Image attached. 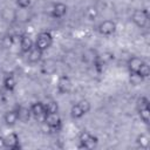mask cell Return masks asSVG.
<instances>
[{
  "label": "cell",
  "mask_w": 150,
  "mask_h": 150,
  "mask_svg": "<svg viewBox=\"0 0 150 150\" xmlns=\"http://www.w3.org/2000/svg\"><path fill=\"white\" fill-rule=\"evenodd\" d=\"M90 110V103L87 101V100H82L77 103H75L71 109H70V115L73 118L77 120V118H81L83 117L87 112H89Z\"/></svg>",
  "instance_id": "1"
},
{
  "label": "cell",
  "mask_w": 150,
  "mask_h": 150,
  "mask_svg": "<svg viewBox=\"0 0 150 150\" xmlns=\"http://www.w3.org/2000/svg\"><path fill=\"white\" fill-rule=\"evenodd\" d=\"M79 142H80V148L94 149L98 143V138L96 136H94L93 134H90L89 131H83L80 134Z\"/></svg>",
  "instance_id": "2"
},
{
  "label": "cell",
  "mask_w": 150,
  "mask_h": 150,
  "mask_svg": "<svg viewBox=\"0 0 150 150\" xmlns=\"http://www.w3.org/2000/svg\"><path fill=\"white\" fill-rule=\"evenodd\" d=\"M53 43V35L50 32H41L38 34L36 41H35V47L41 49L42 52L47 50Z\"/></svg>",
  "instance_id": "3"
},
{
  "label": "cell",
  "mask_w": 150,
  "mask_h": 150,
  "mask_svg": "<svg viewBox=\"0 0 150 150\" xmlns=\"http://www.w3.org/2000/svg\"><path fill=\"white\" fill-rule=\"evenodd\" d=\"M43 122L47 124V127L49 129L55 130V131L59 130L61 128V124H62V121H61L59 112H46Z\"/></svg>",
  "instance_id": "4"
},
{
  "label": "cell",
  "mask_w": 150,
  "mask_h": 150,
  "mask_svg": "<svg viewBox=\"0 0 150 150\" xmlns=\"http://www.w3.org/2000/svg\"><path fill=\"white\" fill-rule=\"evenodd\" d=\"M148 19H149V15H148V11L146 9H135L132 12L131 20L139 28H143V27L146 26Z\"/></svg>",
  "instance_id": "5"
},
{
  "label": "cell",
  "mask_w": 150,
  "mask_h": 150,
  "mask_svg": "<svg viewBox=\"0 0 150 150\" xmlns=\"http://www.w3.org/2000/svg\"><path fill=\"white\" fill-rule=\"evenodd\" d=\"M116 28H117L116 22L112 21V20H104V21H102L98 25V32H100V34L101 35H105V36L114 34L116 32Z\"/></svg>",
  "instance_id": "6"
},
{
  "label": "cell",
  "mask_w": 150,
  "mask_h": 150,
  "mask_svg": "<svg viewBox=\"0 0 150 150\" xmlns=\"http://www.w3.org/2000/svg\"><path fill=\"white\" fill-rule=\"evenodd\" d=\"M56 88H57V91L60 94H67V93H69L70 89H71V81H70V79L68 76H66V75L61 76L59 79V81H57Z\"/></svg>",
  "instance_id": "7"
},
{
  "label": "cell",
  "mask_w": 150,
  "mask_h": 150,
  "mask_svg": "<svg viewBox=\"0 0 150 150\" xmlns=\"http://www.w3.org/2000/svg\"><path fill=\"white\" fill-rule=\"evenodd\" d=\"M5 144H6V148H8V149H11V150L20 149L19 136H18L15 132H9V134L5 137Z\"/></svg>",
  "instance_id": "8"
},
{
  "label": "cell",
  "mask_w": 150,
  "mask_h": 150,
  "mask_svg": "<svg viewBox=\"0 0 150 150\" xmlns=\"http://www.w3.org/2000/svg\"><path fill=\"white\" fill-rule=\"evenodd\" d=\"M67 14V6L63 4V2H56L52 11H50V15L54 18V19H61L63 18L64 15Z\"/></svg>",
  "instance_id": "9"
},
{
  "label": "cell",
  "mask_w": 150,
  "mask_h": 150,
  "mask_svg": "<svg viewBox=\"0 0 150 150\" xmlns=\"http://www.w3.org/2000/svg\"><path fill=\"white\" fill-rule=\"evenodd\" d=\"M29 109H30L32 115H33L35 118H40V117L45 118V115H46V108H45V103H42V102L38 101V102L33 103V104L30 105V108H29Z\"/></svg>",
  "instance_id": "10"
},
{
  "label": "cell",
  "mask_w": 150,
  "mask_h": 150,
  "mask_svg": "<svg viewBox=\"0 0 150 150\" xmlns=\"http://www.w3.org/2000/svg\"><path fill=\"white\" fill-rule=\"evenodd\" d=\"M143 62H144V61H143L141 57H137V56L130 57V59L128 60V63H127L128 70L130 71V74L136 75L137 71H138V69H139V67H141V64H142Z\"/></svg>",
  "instance_id": "11"
},
{
  "label": "cell",
  "mask_w": 150,
  "mask_h": 150,
  "mask_svg": "<svg viewBox=\"0 0 150 150\" xmlns=\"http://www.w3.org/2000/svg\"><path fill=\"white\" fill-rule=\"evenodd\" d=\"M33 47H34V42L29 35L23 34L20 36V48L23 53H28Z\"/></svg>",
  "instance_id": "12"
},
{
  "label": "cell",
  "mask_w": 150,
  "mask_h": 150,
  "mask_svg": "<svg viewBox=\"0 0 150 150\" xmlns=\"http://www.w3.org/2000/svg\"><path fill=\"white\" fill-rule=\"evenodd\" d=\"M19 121V111L18 110H8L5 112L4 115V122L12 127L14 124H16V122Z\"/></svg>",
  "instance_id": "13"
},
{
  "label": "cell",
  "mask_w": 150,
  "mask_h": 150,
  "mask_svg": "<svg viewBox=\"0 0 150 150\" xmlns=\"http://www.w3.org/2000/svg\"><path fill=\"white\" fill-rule=\"evenodd\" d=\"M28 61L30 62V63H38L40 60H41V57H42V55H43V52L41 50V49H39L38 47H33L28 53Z\"/></svg>",
  "instance_id": "14"
},
{
  "label": "cell",
  "mask_w": 150,
  "mask_h": 150,
  "mask_svg": "<svg viewBox=\"0 0 150 150\" xmlns=\"http://www.w3.org/2000/svg\"><path fill=\"white\" fill-rule=\"evenodd\" d=\"M4 87L5 89H7L8 91H13L15 86H16V80L14 77L13 74H7L5 77H4Z\"/></svg>",
  "instance_id": "15"
},
{
  "label": "cell",
  "mask_w": 150,
  "mask_h": 150,
  "mask_svg": "<svg viewBox=\"0 0 150 150\" xmlns=\"http://www.w3.org/2000/svg\"><path fill=\"white\" fill-rule=\"evenodd\" d=\"M149 75H150V68H149V64H148L146 62H143V63L141 64V67H139L137 74L134 75V76H138V77L142 80V79H146Z\"/></svg>",
  "instance_id": "16"
},
{
  "label": "cell",
  "mask_w": 150,
  "mask_h": 150,
  "mask_svg": "<svg viewBox=\"0 0 150 150\" xmlns=\"http://www.w3.org/2000/svg\"><path fill=\"white\" fill-rule=\"evenodd\" d=\"M136 143L139 148L142 149H148L149 148V137L146 134H139L136 137Z\"/></svg>",
  "instance_id": "17"
},
{
  "label": "cell",
  "mask_w": 150,
  "mask_h": 150,
  "mask_svg": "<svg viewBox=\"0 0 150 150\" xmlns=\"http://www.w3.org/2000/svg\"><path fill=\"white\" fill-rule=\"evenodd\" d=\"M138 115L141 117V120L145 123V124H149L150 122V110H149V107H143V108H138Z\"/></svg>",
  "instance_id": "18"
},
{
  "label": "cell",
  "mask_w": 150,
  "mask_h": 150,
  "mask_svg": "<svg viewBox=\"0 0 150 150\" xmlns=\"http://www.w3.org/2000/svg\"><path fill=\"white\" fill-rule=\"evenodd\" d=\"M84 15L89 19V20H95L97 16H98V9L97 7L95 6H89L86 8V12H84Z\"/></svg>",
  "instance_id": "19"
},
{
  "label": "cell",
  "mask_w": 150,
  "mask_h": 150,
  "mask_svg": "<svg viewBox=\"0 0 150 150\" xmlns=\"http://www.w3.org/2000/svg\"><path fill=\"white\" fill-rule=\"evenodd\" d=\"M18 111H19V120H21L23 122H27L32 116L29 108H19Z\"/></svg>",
  "instance_id": "20"
},
{
  "label": "cell",
  "mask_w": 150,
  "mask_h": 150,
  "mask_svg": "<svg viewBox=\"0 0 150 150\" xmlns=\"http://www.w3.org/2000/svg\"><path fill=\"white\" fill-rule=\"evenodd\" d=\"M45 108H46V112H57L59 111V104L55 101H49V102L45 103Z\"/></svg>",
  "instance_id": "21"
},
{
  "label": "cell",
  "mask_w": 150,
  "mask_h": 150,
  "mask_svg": "<svg viewBox=\"0 0 150 150\" xmlns=\"http://www.w3.org/2000/svg\"><path fill=\"white\" fill-rule=\"evenodd\" d=\"M143 107H149V100L145 96H142L137 100V109L143 108Z\"/></svg>",
  "instance_id": "22"
},
{
  "label": "cell",
  "mask_w": 150,
  "mask_h": 150,
  "mask_svg": "<svg viewBox=\"0 0 150 150\" xmlns=\"http://www.w3.org/2000/svg\"><path fill=\"white\" fill-rule=\"evenodd\" d=\"M32 0H16V4L20 8H27L30 6Z\"/></svg>",
  "instance_id": "23"
},
{
  "label": "cell",
  "mask_w": 150,
  "mask_h": 150,
  "mask_svg": "<svg viewBox=\"0 0 150 150\" xmlns=\"http://www.w3.org/2000/svg\"><path fill=\"white\" fill-rule=\"evenodd\" d=\"M6 148V144H5V137L4 136H0V149H4Z\"/></svg>",
  "instance_id": "24"
}]
</instances>
